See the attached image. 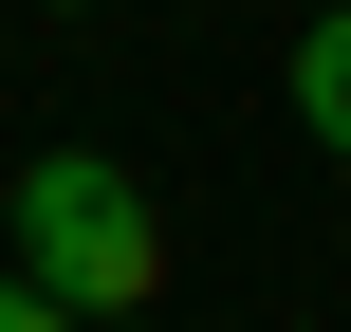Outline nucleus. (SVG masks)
<instances>
[{
	"instance_id": "obj_1",
	"label": "nucleus",
	"mask_w": 351,
	"mask_h": 332,
	"mask_svg": "<svg viewBox=\"0 0 351 332\" xmlns=\"http://www.w3.org/2000/svg\"><path fill=\"white\" fill-rule=\"evenodd\" d=\"M19 277L74 332L148 314V296H167V203H148L111 148H37V166H19Z\"/></svg>"
},
{
	"instance_id": "obj_2",
	"label": "nucleus",
	"mask_w": 351,
	"mask_h": 332,
	"mask_svg": "<svg viewBox=\"0 0 351 332\" xmlns=\"http://www.w3.org/2000/svg\"><path fill=\"white\" fill-rule=\"evenodd\" d=\"M296 129L351 166V0H315V18H296Z\"/></svg>"
},
{
	"instance_id": "obj_3",
	"label": "nucleus",
	"mask_w": 351,
	"mask_h": 332,
	"mask_svg": "<svg viewBox=\"0 0 351 332\" xmlns=\"http://www.w3.org/2000/svg\"><path fill=\"white\" fill-rule=\"evenodd\" d=\"M0 332H74V314H56V296H37V277H0Z\"/></svg>"
},
{
	"instance_id": "obj_4",
	"label": "nucleus",
	"mask_w": 351,
	"mask_h": 332,
	"mask_svg": "<svg viewBox=\"0 0 351 332\" xmlns=\"http://www.w3.org/2000/svg\"><path fill=\"white\" fill-rule=\"evenodd\" d=\"M56 18H93V0H56Z\"/></svg>"
},
{
	"instance_id": "obj_5",
	"label": "nucleus",
	"mask_w": 351,
	"mask_h": 332,
	"mask_svg": "<svg viewBox=\"0 0 351 332\" xmlns=\"http://www.w3.org/2000/svg\"><path fill=\"white\" fill-rule=\"evenodd\" d=\"M111 332H148V314H111Z\"/></svg>"
}]
</instances>
